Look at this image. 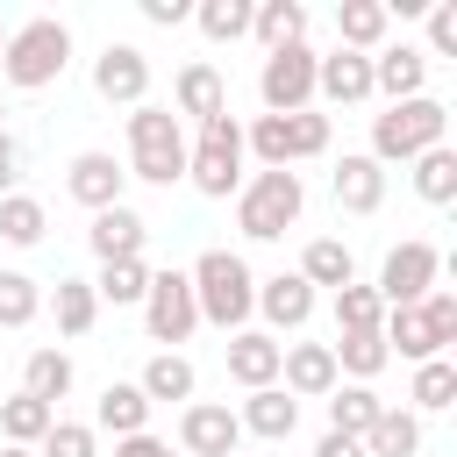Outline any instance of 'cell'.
I'll list each match as a JSON object with an SVG mask.
<instances>
[{
	"mask_svg": "<svg viewBox=\"0 0 457 457\" xmlns=\"http://www.w3.org/2000/svg\"><path fill=\"white\" fill-rule=\"evenodd\" d=\"M86 243H93V257H100V264H121V257H143V243H150V221H143V214L121 200V207H100V214H93Z\"/></svg>",
	"mask_w": 457,
	"mask_h": 457,
	"instance_id": "e0dca14e",
	"label": "cell"
},
{
	"mask_svg": "<svg viewBox=\"0 0 457 457\" xmlns=\"http://www.w3.org/2000/svg\"><path fill=\"white\" fill-rule=\"evenodd\" d=\"M236 421H243V436H264V443H286L293 428H300V400L286 393V386H257L243 407H236Z\"/></svg>",
	"mask_w": 457,
	"mask_h": 457,
	"instance_id": "44dd1931",
	"label": "cell"
},
{
	"mask_svg": "<svg viewBox=\"0 0 457 457\" xmlns=\"http://www.w3.org/2000/svg\"><path fill=\"white\" fill-rule=\"evenodd\" d=\"M228 107V86H221V71L214 64H179V79H171V114H193V121H214Z\"/></svg>",
	"mask_w": 457,
	"mask_h": 457,
	"instance_id": "7402d4cb",
	"label": "cell"
},
{
	"mask_svg": "<svg viewBox=\"0 0 457 457\" xmlns=\"http://www.w3.org/2000/svg\"><path fill=\"white\" fill-rule=\"evenodd\" d=\"M364 457H421V414L386 407V414L364 428Z\"/></svg>",
	"mask_w": 457,
	"mask_h": 457,
	"instance_id": "83f0119b",
	"label": "cell"
},
{
	"mask_svg": "<svg viewBox=\"0 0 457 457\" xmlns=\"http://www.w3.org/2000/svg\"><path fill=\"white\" fill-rule=\"evenodd\" d=\"M386 321V300L371 293V286H336V336H364V328H378Z\"/></svg>",
	"mask_w": 457,
	"mask_h": 457,
	"instance_id": "f35d334b",
	"label": "cell"
},
{
	"mask_svg": "<svg viewBox=\"0 0 457 457\" xmlns=\"http://www.w3.org/2000/svg\"><path fill=\"white\" fill-rule=\"evenodd\" d=\"M36 457H93V428L86 421H50V436L36 443Z\"/></svg>",
	"mask_w": 457,
	"mask_h": 457,
	"instance_id": "b9f144b4",
	"label": "cell"
},
{
	"mask_svg": "<svg viewBox=\"0 0 457 457\" xmlns=\"http://www.w3.org/2000/svg\"><path fill=\"white\" fill-rule=\"evenodd\" d=\"M300 278H307V286H350V278H357L350 243H343V236H314V243L300 250Z\"/></svg>",
	"mask_w": 457,
	"mask_h": 457,
	"instance_id": "f1b7e54d",
	"label": "cell"
},
{
	"mask_svg": "<svg viewBox=\"0 0 457 457\" xmlns=\"http://www.w3.org/2000/svg\"><path fill=\"white\" fill-rule=\"evenodd\" d=\"M121 186H129V171L107 157V150H79L71 157V171H64V193L79 200V207H121Z\"/></svg>",
	"mask_w": 457,
	"mask_h": 457,
	"instance_id": "2e32d148",
	"label": "cell"
},
{
	"mask_svg": "<svg viewBox=\"0 0 457 457\" xmlns=\"http://www.w3.org/2000/svg\"><path fill=\"white\" fill-rule=\"evenodd\" d=\"M64 64H71V29H64L57 14H36V21L7 29L0 79H7L14 93H43L50 79H64Z\"/></svg>",
	"mask_w": 457,
	"mask_h": 457,
	"instance_id": "7a4b0ae2",
	"label": "cell"
},
{
	"mask_svg": "<svg viewBox=\"0 0 457 457\" xmlns=\"http://www.w3.org/2000/svg\"><path fill=\"white\" fill-rule=\"evenodd\" d=\"M50 421H57V407H43V400H29V393L0 400V436H7L14 450H36V443L50 436Z\"/></svg>",
	"mask_w": 457,
	"mask_h": 457,
	"instance_id": "d6a6232c",
	"label": "cell"
},
{
	"mask_svg": "<svg viewBox=\"0 0 457 457\" xmlns=\"http://www.w3.org/2000/svg\"><path fill=\"white\" fill-rule=\"evenodd\" d=\"M328 357H336V371H350V386H371V378L393 364V350H386V336H378V328H364V336H336V343H328Z\"/></svg>",
	"mask_w": 457,
	"mask_h": 457,
	"instance_id": "484cf974",
	"label": "cell"
},
{
	"mask_svg": "<svg viewBox=\"0 0 457 457\" xmlns=\"http://www.w3.org/2000/svg\"><path fill=\"white\" fill-rule=\"evenodd\" d=\"M257 100H264V114H300V107H314V50H307V43L271 50L264 71H257Z\"/></svg>",
	"mask_w": 457,
	"mask_h": 457,
	"instance_id": "30bf717a",
	"label": "cell"
},
{
	"mask_svg": "<svg viewBox=\"0 0 457 457\" xmlns=\"http://www.w3.org/2000/svg\"><path fill=\"white\" fill-rule=\"evenodd\" d=\"M378 336H386V350H400L407 364L443 357V350L457 343V293H450V286H428L414 307H386Z\"/></svg>",
	"mask_w": 457,
	"mask_h": 457,
	"instance_id": "277c9868",
	"label": "cell"
},
{
	"mask_svg": "<svg viewBox=\"0 0 457 457\" xmlns=\"http://www.w3.org/2000/svg\"><path fill=\"white\" fill-rule=\"evenodd\" d=\"M336 207L343 214H378L386 207V164H371L364 150H350L336 164Z\"/></svg>",
	"mask_w": 457,
	"mask_h": 457,
	"instance_id": "603a6c76",
	"label": "cell"
},
{
	"mask_svg": "<svg viewBox=\"0 0 457 457\" xmlns=\"http://www.w3.org/2000/svg\"><path fill=\"white\" fill-rule=\"evenodd\" d=\"M421 86H428L421 43H378V50H371V93H386V107H393V100H414Z\"/></svg>",
	"mask_w": 457,
	"mask_h": 457,
	"instance_id": "9a60e30c",
	"label": "cell"
},
{
	"mask_svg": "<svg viewBox=\"0 0 457 457\" xmlns=\"http://www.w3.org/2000/svg\"><path fill=\"white\" fill-rule=\"evenodd\" d=\"M121 171L150 179V186H179L186 179V129H179L171 107H157V100L129 107V164Z\"/></svg>",
	"mask_w": 457,
	"mask_h": 457,
	"instance_id": "5b68a950",
	"label": "cell"
},
{
	"mask_svg": "<svg viewBox=\"0 0 457 457\" xmlns=\"http://www.w3.org/2000/svg\"><path fill=\"white\" fill-rule=\"evenodd\" d=\"M414 407L407 414H443L450 400H457V364L450 357H428V364H414V393H407Z\"/></svg>",
	"mask_w": 457,
	"mask_h": 457,
	"instance_id": "8d00e7d4",
	"label": "cell"
},
{
	"mask_svg": "<svg viewBox=\"0 0 457 457\" xmlns=\"http://www.w3.org/2000/svg\"><path fill=\"white\" fill-rule=\"evenodd\" d=\"M243 121L221 107L214 121H200V143H186V179H193V193H207V200H228V193H243Z\"/></svg>",
	"mask_w": 457,
	"mask_h": 457,
	"instance_id": "8992f818",
	"label": "cell"
},
{
	"mask_svg": "<svg viewBox=\"0 0 457 457\" xmlns=\"http://www.w3.org/2000/svg\"><path fill=\"white\" fill-rule=\"evenodd\" d=\"M257 314H264L278 336H293V328H307V321H314V286H307L300 271L257 278Z\"/></svg>",
	"mask_w": 457,
	"mask_h": 457,
	"instance_id": "ac0fdd59",
	"label": "cell"
},
{
	"mask_svg": "<svg viewBox=\"0 0 457 457\" xmlns=\"http://www.w3.org/2000/svg\"><path fill=\"white\" fill-rule=\"evenodd\" d=\"M314 457H364V443H350V436H321Z\"/></svg>",
	"mask_w": 457,
	"mask_h": 457,
	"instance_id": "7dc6e473",
	"label": "cell"
},
{
	"mask_svg": "<svg viewBox=\"0 0 457 457\" xmlns=\"http://www.w3.org/2000/svg\"><path fill=\"white\" fill-rule=\"evenodd\" d=\"M0 50H7V29H0Z\"/></svg>",
	"mask_w": 457,
	"mask_h": 457,
	"instance_id": "681fc988",
	"label": "cell"
},
{
	"mask_svg": "<svg viewBox=\"0 0 457 457\" xmlns=\"http://www.w3.org/2000/svg\"><path fill=\"white\" fill-rule=\"evenodd\" d=\"M71 378H79V371H71L64 350H29V364H21V393L43 400V407H57V400L71 393Z\"/></svg>",
	"mask_w": 457,
	"mask_h": 457,
	"instance_id": "f546056e",
	"label": "cell"
},
{
	"mask_svg": "<svg viewBox=\"0 0 457 457\" xmlns=\"http://www.w3.org/2000/svg\"><path fill=\"white\" fill-rule=\"evenodd\" d=\"M386 29H393V7L386 0H343L336 7V50H357V57H371L378 43H386Z\"/></svg>",
	"mask_w": 457,
	"mask_h": 457,
	"instance_id": "cb8c5ba5",
	"label": "cell"
},
{
	"mask_svg": "<svg viewBox=\"0 0 457 457\" xmlns=\"http://www.w3.org/2000/svg\"><path fill=\"white\" fill-rule=\"evenodd\" d=\"M0 114H7V107H0Z\"/></svg>",
	"mask_w": 457,
	"mask_h": 457,
	"instance_id": "f907efd6",
	"label": "cell"
},
{
	"mask_svg": "<svg viewBox=\"0 0 457 457\" xmlns=\"http://www.w3.org/2000/svg\"><path fill=\"white\" fill-rule=\"evenodd\" d=\"M114 457H171V443H157V436L143 428V436H121V443H114Z\"/></svg>",
	"mask_w": 457,
	"mask_h": 457,
	"instance_id": "bcb514c9",
	"label": "cell"
},
{
	"mask_svg": "<svg viewBox=\"0 0 457 457\" xmlns=\"http://www.w3.org/2000/svg\"><path fill=\"white\" fill-rule=\"evenodd\" d=\"M386 414V400L371 393V386H336L328 393V436H350V443H364V428Z\"/></svg>",
	"mask_w": 457,
	"mask_h": 457,
	"instance_id": "4316f807",
	"label": "cell"
},
{
	"mask_svg": "<svg viewBox=\"0 0 457 457\" xmlns=\"http://www.w3.org/2000/svg\"><path fill=\"white\" fill-rule=\"evenodd\" d=\"M14 179H21V143H14L7 129H0V200L14 193Z\"/></svg>",
	"mask_w": 457,
	"mask_h": 457,
	"instance_id": "f6af8a7d",
	"label": "cell"
},
{
	"mask_svg": "<svg viewBox=\"0 0 457 457\" xmlns=\"http://www.w3.org/2000/svg\"><path fill=\"white\" fill-rule=\"evenodd\" d=\"M93 421L114 428V443H121V436H143V428H150V400H143V386H121V378H114V386L100 393Z\"/></svg>",
	"mask_w": 457,
	"mask_h": 457,
	"instance_id": "1f68e13d",
	"label": "cell"
},
{
	"mask_svg": "<svg viewBox=\"0 0 457 457\" xmlns=\"http://www.w3.org/2000/svg\"><path fill=\"white\" fill-rule=\"evenodd\" d=\"M143 328H150V343H164V350H179V343L200 328V307H193L186 271H150V293H143Z\"/></svg>",
	"mask_w": 457,
	"mask_h": 457,
	"instance_id": "8fae6325",
	"label": "cell"
},
{
	"mask_svg": "<svg viewBox=\"0 0 457 457\" xmlns=\"http://www.w3.org/2000/svg\"><path fill=\"white\" fill-rule=\"evenodd\" d=\"M421 57H457V0H436L428 7V50Z\"/></svg>",
	"mask_w": 457,
	"mask_h": 457,
	"instance_id": "7bdbcfd3",
	"label": "cell"
},
{
	"mask_svg": "<svg viewBox=\"0 0 457 457\" xmlns=\"http://www.w3.org/2000/svg\"><path fill=\"white\" fill-rule=\"evenodd\" d=\"M193 21L207 43H236V36H250V0H200Z\"/></svg>",
	"mask_w": 457,
	"mask_h": 457,
	"instance_id": "60d3db41",
	"label": "cell"
},
{
	"mask_svg": "<svg viewBox=\"0 0 457 457\" xmlns=\"http://www.w3.org/2000/svg\"><path fill=\"white\" fill-rule=\"evenodd\" d=\"M186 286H193L200 321H214V328H228V336L257 314V278H250V264H243L236 250H200L193 271H186Z\"/></svg>",
	"mask_w": 457,
	"mask_h": 457,
	"instance_id": "6da1fadb",
	"label": "cell"
},
{
	"mask_svg": "<svg viewBox=\"0 0 457 457\" xmlns=\"http://www.w3.org/2000/svg\"><path fill=\"white\" fill-rule=\"evenodd\" d=\"M0 457H36V450H14V443H7V450H0Z\"/></svg>",
	"mask_w": 457,
	"mask_h": 457,
	"instance_id": "c3c4849f",
	"label": "cell"
},
{
	"mask_svg": "<svg viewBox=\"0 0 457 457\" xmlns=\"http://www.w3.org/2000/svg\"><path fill=\"white\" fill-rule=\"evenodd\" d=\"M450 136V107L443 100H428V93H414V100H393L386 114H371V164H414L421 150H436Z\"/></svg>",
	"mask_w": 457,
	"mask_h": 457,
	"instance_id": "3957f363",
	"label": "cell"
},
{
	"mask_svg": "<svg viewBox=\"0 0 457 457\" xmlns=\"http://www.w3.org/2000/svg\"><path fill=\"white\" fill-rule=\"evenodd\" d=\"M93 93H100L107 107H143V93H150V57H143L136 43H107V50L93 57Z\"/></svg>",
	"mask_w": 457,
	"mask_h": 457,
	"instance_id": "4fadbf2b",
	"label": "cell"
},
{
	"mask_svg": "<svg viewBox=\"0 0 457 457\" xmlns=\"http://www.w3.org/2000/svg\"><path fill=\"white\" fill-rule=\"evenodd\" d=\"M250 36L264 43V57L286 43H307V7L300 0H250Z\"/></svg>",
	"mask_w": 457,
	"mask_h": 457,
	"instance_id": "d4e9b609",
	"label": "cell"
},
{
	"mask_svg": "<svg viewBox=\"0 0 457 457\" xmlns=\"http://www.w3.org/2000/svg\"><path fill=\"white\" fill-rule=\"evenodd\" d=\"M243 150H257L264 171H293L300 157L328 150V114H314V107H300V114H257L243 129Z\"/></svg>",
	"mask_w": 457,
	"mask_h": 457,
	"instance_id": "52a82bcc",
	"label": "cell"
},
{
	"mask_svg": "<svg viewBox=\"0 0 457 457\" xmlns=\"http://www.w3.org/2000/svg\"><path fill=\"white\" fill-rule=\"evenodd\" d=\"M43 314V286L29 271H0V328H29Z\"/></svg>",
	"mask_w": 457,
	"mask_h": 457,
	"instance_id": "ab89813d",
	"label": "cell"
},
{
	"mask_svg": "<svg viewBox=\"0 0 457 457\" xmlns=\"http://www.w3.org/2000/svg\"><path fill=\"white\" fill-rule=\"evenodd\" d=\"M436 278H443V250H436V243H421V236H407V243H393V250H386V264H378V286H371V293H378L386 307H414Z\"/></svg>",
	"mask_w": 457,
	"mask_h": 457,
	"instance_id": "9c48e42d",
	"label": "cell"
},
{
	"mask_svg": "<svg viewBox=\"0 0 457 457\" xmlns=\"http://www.w3.org/2000/svg\"><path fill=\"white\" fill-rule=\"evenodd\" d=\"M43 228H50L43 200H29V193H7V200H0V243H14V250H36V243H43Z\"/></svg>",
	"mask_w": 457,
	"mask_h": 457,
	"instance_id": "e575fe53",
	"label": "cell"
},
{
	"mask_svg": "<svg viewBox=\"0 0 457 457\" xmlns=\"http://www.w3.org/2000/svg\"><path fill=\"white\" fill-rule=\"evenodd\" d=\"M236 450H243L236 407H221V400H186V414H179V457H236Z\"/></svg>",
	"mask_w": 457,
	"mask_h": 457,
	"instance_id": "7c38bea8",
	"label": "cell"
},
{
	"mask_svg": "<svg viewBox=\"0 0 457 457\" xmlns=\"http://www.w3.org/2000/svg\"><path fill=\"white\" fill-rule=\"evenodd\" d=\"M414 193H421L428 207H450V200H457V150H450V143H436V150L414 157Z\"/></svg>",
	"mask_w": 457,
	"mask_h": 457,
	"instance_id": "836d02e7",
	"label": "cell"
},
{
	"mask_svg": "<svg viewBox=\"0 0 457 457\" xmlns=\"http://www.w3.org/2000/svg\"><path fill=\"white\" fill-rule=\"evenodd\" d=\"M136 386H143V400L157 407V400H193V386H200V378H193V357L157 350V357L143 364V378H136Z\"/></svg>",
	"mask_w": 457,
	"mask_h": 457,
	"instance_id": "4dcf8cb0",
	"label": "cell"
},
{
	"mask_svg": "<svg viewBox=\"0 0 457 457\" xmlns=\"http://www.w3.org/2000/svg\"><path fill=\"white\" fill-rule=\"evenodd\" d=\"M143 293H150V264L143 257L100 264V278H93V300H114V307H143Z\"/></svg>",
	"mask_w": 457,
	"mask_h": 457,
	"instance_id": "d590c367",
	"label": "cell"
},
{
	"mask_svg": "<svg viewBox=\"0 0 457 457\" xmlns=\"http://www.w3.org/2000/svg\"><path fill=\"white\" fill-rule=\"evenodd\" d=\"M50 307H57V336H86V328L100 321V300H93V286H86V278H57Z\"/></svg>",
	"mask_w": 457,
	"mask_h": 457,
	"instance_id": "74e56055",
	"label": "cell"
},
{
	"mask_svg": "<svg viewBox=\"0 0 457 457\" xmlns=\"http://www.w3.org/2000/svg\"><path fill=\"white\" fill-rule=\"evenodd\" d=\"M278 336H264V328H236L228 336V378L243 386V393H257V386H278Z\"/></svg>",
	"mask_w": 457,
	"mask_h": 457,
	"instance_id": "ffe728a7",
	"label": "cell"
},
{
	"mask_svg": "<svg viewBox=\"0 0 457 457\" xmlns=\"http://www.w3.org/2000/svg\"><path fill=\"white\" fill-rule=\"evenodd\" d=\"M278 386H286L293 400H328V393L343 386V371H336L328 343H286V350H278Z\"/></svg>",
	"mask_w": 457,
	"mask_h": 457,
	"instance_id": "5bb4252c",
	"label": "cell"
},
{
	"mask_svg": "<svg viewBox=\"0 0 457 457\" xmlns=\"http://www.w3.org/2000/svg\"><path fill=\"white\" fill-rule=\"evenodd\" d=\"M314 93H321L328 107H357V100H371V57H357V50H328V57H314Z\"/></svg>",
	"mask_w": 457,
	"mask_h": 457,
	"instance_id": "d6986e66",
	"label": "cell"
},
{
	"mask_svg": "<svg viewBox=\"0 0 457 457\" xmlns=\"http://www.w3.org/2000/svg\"><path fill=\"white\" fill-rule=\"evenodd\" d=\"M300 207H307L300 171H257V179L236 193V228H243L250 243H278V236L300 221Z\"/></svg>",
	"mask_w": 457,
	"mask_h": 457,
	"instance_id": "ba28073f",
	"label": "cell"
},
{
	"mask_svg": "<svg viewBox=\"0 0 457 457\" xmlns=\"http://www.w3.org/2000/svg\"><path fill=\"white\" fill-rule=\"evenodd\" d=\"M143 21L150 29H179V21H193V0H143Z\"/></svg>",
	"mask_w": 457,
	"mask_h": 457,
	"instance_id": "ee69618b",
	"label": "cell"
}]
</instances>
